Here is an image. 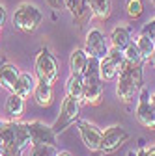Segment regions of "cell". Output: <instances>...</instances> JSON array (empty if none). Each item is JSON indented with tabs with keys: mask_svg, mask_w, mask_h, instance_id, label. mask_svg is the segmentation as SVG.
<instances>
[{
	"mask_svg": "<svg viewBox=\"0 0 155 156\" xmlns=\"http://www.w3.org/2000/svg\"><path fill=\"white\" fill-rule=\"evenodd\" d=\"M30 145L28 125L11 121L0 128V154L4 156H23V151Z\"/></svg>",
	"mask_w": 155,
	"mask_h": 156,
	"instance_id": "obj_1",
	"label": "cell"
},
{
	"mask_svg": "<svg viewBox=\"0 0 155 156\" xmlns=\"http://www.w3.org/2000/svg\"><path fill=\"white\" fill-rule=\"evenodd\" d=\"M116 95L123 104H131L134 95L142 89V65L125 63L122 73L116 78Z\"/></svg>",
	"mask_w": 155,
	"mask_h": 156,
	"instance_id": "obj_2",
	"label": "cell"
},
{
	"mask_svg": "<svg viewBox=\"0 0 155 156\" xmlns=\"http://www.w3.org/2000/svg\"><path fill=\"white\" fill-rule=\"evenodd\" d=\"M84 80V99L82 104L88 106H99L103 101V80L99 74V60L97 58H88V65L82 74Z\"/></svg>",
	"mask_w": 155,
	"mask_h": 156,
	"instance_id": "obj_3",
	"label": "cell"
},
{
	"mask_svg": "<svg viewBox=\"0 0 155 156\" xmlns=\"http://www.w3.org/2000/svg\"><path fill=\"white\" fill-rule=\"evenodd\" d=\"M41 21H43V15L34 4H23L13 13V26L26 34L36 32L37 26L41 24Z\"/></svg>",
	"mask_w": 155,
	"mask_h": 156,
	"instance_id": "obj_4",
	"label": "cell"
},
{
	"mask_svg": "<svg viewBox=\"0 0 155 156\" xmlns=\"http://www.w3.org/2000/svg\"><path fill=\"white\" fill-rule=\"evenodd\" d=\"M34 69H36V76H37L40 82L54 84L58 80V63L54 60V56L47 48H41L40 52H37Z\"/></svg>",
	"mask_w": 155,
	"mask_h": 156,
	"instance_id": "obj_5",
	"label": "cell"
},
{
	"mask_svg": "<svg viewBox=\"0 0 155 156\" xmlns=\"http://www.w3.org/2000/svg\"><path fill=\"white\" fill-rule=\"evenodd\" d=\"M123 67H125L123 50H118V48L112 47V48L108 50V54L99 60V74H101V80H103V82L116 80Z\"/></svg>",
	"mask_w": 155,
	"mask_h": 156,
	"instance_id": "obj_6",
	"label": "cell"
},
{
	"mask_svg": "<svg viewBox=\"0 0 155 156\" xmlns=\"http://www.w3.org/2000/svg\"><path fill=\"white\" fill-rule=\"evenodd\" d=\"M79 113H81V102L77 99H73V97L66 95V99L62 102V108H60V115L56 117V121L52 125L54 134H60L67 126H71L77 119H79Z\"/></svg>",
	"mask_w": 155,
	"mask_h": 156,
	"instance_id": "obj_7",
	"label": "cell"
},
{
	"mask_svg": "<svg viewBox=\"0 0 155 156\" xmlns=\"http://www.w3.org/2000/svg\"><path fill=\"white\" fill-rule=\"evenodd\" d=\"M129 140V132L120 126V125H114L110 128H107L103 132V138H101V152L108 154V152H114L118 151L122 145H125Z\"/></svg>",
	"mask_w": 155,
	"mask_h": 156,
	"instance_id": "obj_8",
	"label": "cell"
},
{
	"mask_svg": "<svg viewBox=\"0 0 155 156\" xmlns=\"http://www.w3.org/2000/svg\"><path fill=\"white\" fill-rule=\"evenodd\" d=\"M110 47L107 43L105 35L101 34V30H90L86 34V39H84V52L88 54V58H97V60H101V58H105L108 54Z\"/></svg>",
	"mask_w": 155,
	"mask_h": 156,
	"instance_id": "obj_9",
	"label": "cell"
},
{
	"mask_svg": "<svg viewBox=\"0 0 155 156\" xmlns=\"http://www.w3.org/2000/svg\"><path fill=\"white\" fill-rule=\"evenodd\" d=\"M137 121L140 126L144 128H149V130H155V108L149 101V93L148 89H140V99H138V106H137Z\"/></svg>",
	"mask_w": 155,
	"mask_h": 156,
	"instance_id": "obj_10",
	"label": "cell"
},
{
	"mask_svg": "<svg viewBox=\"0 0 155 156\" xmlns=\"http://www.w3.org/2000/svg\"><path fill=\"white\" fill-rule=\"evenodd\" d=\"M77 128H79V134H81V140L84 143V147L92 152H101V138H103V132L88 123V121H79L77 123Z\"/></svg>",
	"mask_w": 155,
	"mask_h": 156,
	"instance_id": "obj_11",
	"label": "cell"
},
{
	"mask_svg": "<svg viewBox=\"0 0 155 156\" xmlns=\"http://www.w3.org/2000/svg\"><path fill=\"white\" fill-rule=\"evenodd\" d=\"M28 125L30 134V145H54L56 143V134L52 126H47L41 121H32Z\"/></svg>",
	"mask_w": 155,
	"mask_h": 156,
	"instance_id": "obj_12",
	"label": "cell"
},
{
	"mask_svg": "<svg viewBox=\"0 0 155 156\" xmlns=\"http://www.w3.org/2000/svg\"><path fill=\"white\" fill-rule=\"evenodd\" d=\"M19 69L13 63H2L0 65V87L8 89L9 93L15 91V84L19 80Z\"/></svg>",
	"mask_w": 155,
	"mask_h": 156,
	"instance_id": "obj_13",
	"label": "cell"
},
{
	"mask_svg": "<svg viewBox=\"0 0 155 156\" xmlns=\"http://www.w3.org/2000/svg\"><path fill=\"white\" fill-rule=\"evenodd\" d=\"M82 4L88 8V11L97 17L99 21H107L112 11V2L110 0H82Z\"/></svg>",
	"mask_w": 155,
	"mask_h": 156,
	"instance_id": "obj_14",
	"label": "cell"
},
{
	"mask_svg": "<svg viewBox=\"0 0 155 156\" xmlns=\"http://www.w3.org/2000/svg\"><path fill=\"white\" fill-rule=\"evenodd\" d=\"M34 99L36 104L41 108H49L54 101V91H52V84H45V82H37L34 87Z\"/></svg>",
	"mask_w": 155,
	"mask_h": 156,
	"instance_id": "obj_15",
	"label": "cell"
},
{
	"mask_svg": "<svg viewBox=\"0 0 155 156\" xmlns=\"http://www.w3.org/2000/svg\"><path fill=\"white\" fill-rule=\"evenodd\" d=\"M88 65V54L84 52V48H75L69 56V71L71 74H84Z\"/></svg>",
	"mask_w": 155,
	"mask_h": 156,
	"instance_id": "obj_16",
	"label": "cell"
},
{
	"mask_svg": "<svg viewBox=\"0 0 155 156\" xmlns=\"http://www.w3.org/2000/svg\"><path fill=\"white\" fill-rule=\"evenodd\" d=\"M6 113L11 121H17L19 117H21L25 113V99L23 97H19L17 93H11L8 97V101H6Z\"/></svg>",
	"mask_w": 155,
	"mask_h": 156,
	"instance_id": "obj_17",
	"label": "cell"
},
{
	"mask_svg": "<svg viewBox=\"0 0 155 156\" xmlns=\"http://www.w3.org/2000/svg\"><path fill=\"white\" fill-rule=\"evenodd\" d=\"M36 84H37V82H36V78H34L32 74H28V73H21V74H19L17 84H15V91H13V93H17L19 97L26 99V97H30V95L34 93Z\"/></svg>",
	"mask_w": 155,
	"mask_h": 156,
	"instance_id": "obj_18",
	"label": "cell"
},
{
	"mask_svg": "<svg viewBox=\"0 0 155 156\" xmlns=\"http://www.w3.org/2000/svg\"><path fill=\"white\" fill-rule=\"evenodd\" d=\"M66 91L69 97L77 99L81 104H82V99H84V80L81 74H69L67 78V84H66Z\"/></svg>",
	"mask_w": 155,
	"mask_h": 156,
	"instance_id": "obj_19",
	"label": "cell"
},
{
	"mask_svg": "<svg viewBox=\"0 0 155 156\" xmlns=\"http://www.w3.org/2000/svg\"><path fill=\"white\" fill-rule=\"evenodd\" d=\"M110 43L114 48H118V50H125L127 45L131 43V35H129V30L123 28V26H118V28H114L112 34H110Z\"/></svg>",
	"mask_w": 155,
	"mask_h": 156,
	"instance_id": "obj_20",
	"label": "cell"
},
{
	"mask_svg": "<svg viewBox=\"0 0 155 156\" xmlns=\"http://www.w3.org/2000/svg\"><path fill=\"white\" fill-rule=\"evenodd\" d=\"M137 47H138V50H140V54L144 58V62H149L151 60V54L155 50V41H153V39H149L148 35L140 34V37L137 39Z\"/></svg>",
	"mask_w": 155,
	"mask_h": 156,
	"instance_id": "obj_21",
	"label": "cell"
},
{
	"mask_svg": "<svg viewBox=\"0 0 155 156\" xmlns=\"http://www.w3.org/2000/svg\"><path fill=\"white\" fill-rule=\"evenodd\" d=\"M123 58H125V63H131V65H144V58L137 47V43H129L127 48L123 50Z\"/></svg>",
	"mask_w": 155,
	"mask_h": 156,
	"instance_id": "obj_22",
	"label": "cell"
},
{
	"mask_svg": "<svg viewBox=\"0 0 155 156\" xmlns=\"http://www.w3.org/2000/svg\"><path fill=\"white\" fill-rule=\"evenodd\" d=\"M30 156H58L56 145H32Z\"/></svg>",
	"mask_w": 155,
	"mask_h": 156,
	"instance_id": "obj_23",
	"label": "cell"
},
{
	"mask_svg": "<svg viewBox=\"0 0 155 156\" xmlns=\"http://www.w3.org/2000/svg\"><path fill=\"white\" fill-rule=\"evenodd\" d=\"M144 11V4H142V0H129L127 2V15L131 19H138Z\"/></svg>",
	"mask_w": 155,
	"mask_h": 156,
	"instance_id": "obj_24",
	"label": "cell"
},
{
	"mask_svg": "<svg viewBox=\"0 0 155 156\" xmlns=\"http://www.w3.org/2000/svg\"><path fill=\"white\" fill-rule=\"evenodd\" d=\"M140 34L148 35L149 39H153V41H155V19H151L149 23H146V24H144V28H142V32H140Z\"/></svg>",
	"mask_w": 155,
	"mask_h": 156,
	"instance_id": "obj_25",
	"label": "cell"
},
{
	"mask_svg": "<svg viewBox=\"0 0 155 156\" xmlns=\"http://www.w3.org/2000/svg\"><path fill=\"white\" fill-rule=\"evenodd\" d=\"M45 2L54 9V11H62L66 8V0H45Z\"/></svg>",
	"mask_w": 155,
	"mask_h": 156,
	"instance_id": "obj_26",
	"label": "cell"
},
{
	"mask_svg": "<svg viewBox=\"0 0 155 156\" xmlns=\"http://www.w3.org/2000/svg\"><path fill=\"white\" fill-rule=\"evenodd\" d=\"M6 19H8V15H6V9L0 6V28L4 26V23H6Z\"/></svg>",
	"mask_w": 155,
	"mask_h": 156,
	"instance_id": "obj_27",
	"label": "cell"
},
{
	"mask_svg": "<svg viewBox=\"0 0 155 156\" xmlns=\"http://www.w3.org/2000/svg\"><path fill=\"white\" fill-rule=\"evenodd\" d=\"M144 141H140V149L137 151V156H146V149H144V145H142Z\"/></svg>",
	"mask_w": 155,
	"mask_h": 156,
	"instance_id": "obj_28",
	"label": "cell"
},
{
	"mask_svg": "<svg viewBox=\"0 0 155 156\" xmlns=\"http://www.w3.org/2000/svg\"><path fill=\"white\" fill-rule=\"evenodd\" d=\"M146 156H155V147L149 149V151H146Z\"/></svg>",
	"mask_w": 155,
	"mask_h": 156,
	"instance_id": "obj_29",
	"label": "cell"
},
{
	"mask_svg": "<svg viewBox=\"0 0 155 156\" xmlns=\"http://www.w3.org/2000/svg\"><path fill=\"white\" fill-rule=\"evenodd\" d=\"M58 156H71V152H67V151H62L60 152V151H58Z\"/></svg>",
	"mask_w": 155,
	"mask_h": 156,
	"instance_id": "obj_30",
	"label": "cell"
},
{
	"mask_svg": "<svg viewBox=\"0 0 155 156\" xmlns=\"http://www.w3.org/2000/svg\"><path fill=\"white\" fill-rule=\"evenodd\" d=\"M151 63H153V67H155V50H153V54H151Z\"/></svg>",
	"mask_w": 155,
	"mask_h": 156,
	"instance_id": "obj_31",
	"label": "cell"
},
{
	"mask_svg": "<svg viewBox=\"0 0 155 156\" xmlns=\"http://www.w3.org/2000/svg\"><path fill=\"white\" fill-rule=\"evenodd\" d=\"M151 104H153V108H155V93L151 95Z\"/></svg>",
	"mask_w": 155,
	"mask_h": 156,
	"instance_id": "obj_32",
	"label": "cell"
},
{
	"mask_svg": "<svg viewBox=\"0 0 155 156\" xmlns=\"http://www.w3.org/2000/svg\"><path fill=\"white\" fill-rule=\"evenodd\" d=\"M2 125H4V123H2V121H0V128H2Z\"/></svg>",
	"mask_w": 155,
	"mask_h": 156,
	"instance_id": "obj_33",
	"label": "cell"
},
{
	"mask_svg": "<svg viewBox=\"0 0 155 156\" xmlns=\"http://www.w3.org/2000/svg\"><path fill=\"white\" fill-rule=\"evenodd\" d=\"M151 2H153V4H155V0H151Z\"/></svg>",
	"mask_w": 155,
	"mask_h": 156,
	"instance_id": "obj_34",
	"label": "cell"
},
{
	"mask_svg": "<svg viewBox=\"0 0 155 156\" xmlns=\"http://www.w3.org/2000/svg\"><path fill=\"white\" fill-rule=\"evenodd\" d=\"M0 65H2V63H0Z\"/></svg>",
	"mask_w": 155,
	"mask_h": 156,
	"instance_id": "obj_35",
	"label": "cell"
},
{
	"mask_svg": "<svg viewBox=\"0 0 155 156\" xmlns=\"http://www.w3.org/2000/svg\"><path fill=\"white\" fill-rule=\"evenodd\" d=\"M2 156H4V154H2Z\"/></svg>",
	"mask_w": 155,
	"mask_h": 156,
	"instance_id": "obj_36",
	"label": "cell"
}]
</instances>
